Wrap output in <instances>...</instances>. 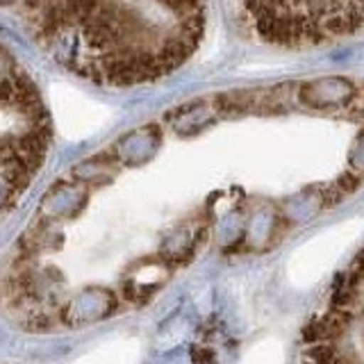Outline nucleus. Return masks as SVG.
Wrapping results in <instances>:
<instances>
[{"mask_svg":"<svg viewBox=\"0 0 364 364\" xmlns=\"http://www.w3.org/2000/svg\"><path fill=\"white\" fill-rule=\"evenodd\" d=\"M246 26L282 48L321 46L362 28V0H239Z\"/></svg>","mask_w":364,"mask_h":364,"instance_id":"1","label":"nucleus"}]
</instances>
